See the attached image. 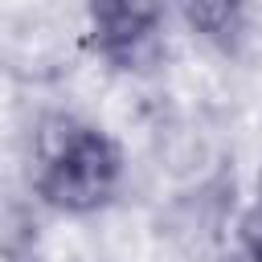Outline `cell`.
<instances>
[{"label":"cell","mask_w":262,"mask_h":262,"mask_svg":"<svg viewBox=\"0 0 262 262\" xmlns=\"http://www.w3.org/2000/svg\"><path fill=\"white\" fill-rule=\"evenodd\" d=\"M127 156L102 123L53 115L37 131L29 184L45 209L61 217H94L119 196Z\"/></svg>","instance_id":"1"},{"label":"cell","mask_w":262,"mask_h":262,"mask_svg":"<svg viewBox=\"0 0 262 262\" xmlns=\"http://www.w3.org/2000/svg\"><path fill=\"white\" fill-rule=\"evenodd\" d=\"M242 242H246L250 258L262 262V168H258V184H254V209L242 217Z\"/></svg>","instance_id":"4"},{"label":"cell","mask_w":262,"mask_h":262,"mask_svg":"<svg viewBox=\"0 0 262 262\" xmlns=\"http://www.w3.org/2000/svg\"><path fill=\"white\" fill-rule=\"evenodd\" d=\"M180 12L188 20V29L221 53H229L242 41L246 0H180Z\"/></svg>","instance_id":"3"},{"label":"cell","mask_w":262,"mask_h":262,"mask_svg":"<svg viewBox=\"0 0 262 262\" xmlns=\"http://www.w3.org/2000/svg\"><path fill=\"white\" fill-rule=\"evenodd\" d=\"M168 0H86L90 49L111 70H135L160 45Z\"/></svg>","instance_id":"2"}]
</instances>
